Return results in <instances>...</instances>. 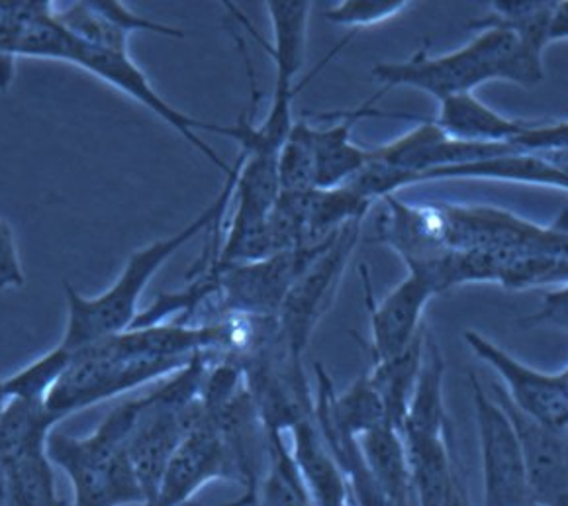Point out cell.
<instances>
[{
  "instance_id": "34",
  "label": "cell",
  "mask_w": 568,
  "mask_h": 506,
  "mask_svg": "<svg viewBox=\"0 0 568 506\" xmlns=\"http://www.w3.org/2000/svg\"><path fill=\"white\" fill-rule=\"evenodd\" d=\"M526 506H535L534 503H527Z\"/></svg>"
},
{
  "instance_id": "1",
  "label": "cell",
  "mask_w": 568,
  "mask_h": 506,
  "mask_svg": "<svg viewBox=\"0 0 568 506\" xmlns=\"http://www.w3.org/2000/svg\"><path fill=\"white\" fill-rule=\"evenodd\" d=\"M373 79L383 91L412 87L437 101L475 93L488 81H510L534 89L544 81V48L521 42L510 30L485 28L459 50L442 55L418 51L409 60L378 63L373 68Z\"/></svg>"
},
{
  "instance_id": "9",
  "label": "cell",
  "mask_w": 568,
  "mask_h": 506,
  "mask_svg": "<svg viewBox=\"0 0 568 506\" xmlns=\"http://www.w3.org/2000/svg\"><path fill=\"white\" fill-rule=\"evenodd\" d=\"M463 336L473 354L498 373L506 397L510 398L519 413L549 428H568V383L565 373L535 370L475 330H465Z\"/></svg>"
},
{
  "instance_id": "8",
  "label": "cell",
  "mask_w": 568,
  "mask_h": 506,
  "mask_svg": "<svg viewBox=\"0 0 568 506\" xmlns=\"http://www.w3.org/2000/svg\"><path fill=\"white\" fill-rule=\"evenodd\" d=\"M468 381L480 447L483 506H526L531 503L526 464L510 416L480 383L477 373H470Z\"/></svg>"
},
{
  "instance_id": "18",
  "label": "cell",
  "mask_w": 568,
  "mask_h": 506,
  "mask_svg": "<svg viewBox=\"0 0 568 506\" xmlns=\"http://www.w3.org/2000/svg\"><path fill=\"white\" fill-rule=\"evenodd\" d=\"M361 454L373 482L393 505H414L408 454L400 432L381 426L359 438Z\"/></svg>"
},
{
  "instance_id": "7",
  "label": "cell",
  "mask_w": 568,
  "mask_h": 506,
  "mask_svg": "<svg viewBox=\"0 0 568 506\" xmlns=\"http://www.w3.org/2000/svg\"><path fill=\"white\" fill-rule=\"evenodd\" d=\"M327 242L329 240L314 247L276 253L257 262L220 263L216 260L217 321L232 314L276 318L288 289Z\"/></svg>"
},
{
  "instance_id": "25",
  "label": "cell",
  "mask_w": 568,
  "mask_h": 506,
  "mask_svg": "<svg viewBox=\"0 0 568 506\" xmlns=\"http://www.w3.org/2000/svg\"><path fill=\"white\" fill-rule=\"evenodd\" d=\"M24 283V270L18 255L17 237L9 222L0 219V291L22 289Z\"/></svg>"
},
{
  "instance_id": "5",
  "label": "cell",
  "mask_w": 568,
  "mask_h": 506,
  "mask_svg": "<svg viewBox=\"0 0 568 506\" xmlns=\"http://www.w3.org/2000/svg\"><path fill=\"white\" fill-rule=\"evenodd\" d=\"M194 360V357H193ZM193 360L134 354L120 334L104 337L71 355L68 370L53 385L45 405L61 421L109 398L120 397L153 381L183 372Z\"/></svg>"
},
{
  "instance_id": "28",
  "label": "cell",
  "mask_w": 568,
  "mask_h": 506,
  "mask_svg": "<svg viewBox=\"0 0 568 506\" xmlns=\"http://www.w3.org/2000/svg\"><path fill=\"white\" fill-rule=\"evenodd\" d=\"M14 69H17V55L0 51V93H7L14 79Z\"/></svg>"
},
{
  "instance_id": "2",
  "label": "cell",
  "mask_w": 568,
  "mask_h": 506,
  "mask_svg": "<svg viewBox=\"0 0 568 506\" xmlns=\"http://www.w3.org/2000/svg\"><path fill=\"white\" fill-rule=\"evenodd\" d=\"M237 171L240 161H235L232 173L224 179V185L216 199L191 224H186L173 236L135 250L128 257L124 270L118 275L116 281L101 295L84 296L69 283H63L69 314L68 326L58 344L59 350H63L71 357L94 342L132 328L140 314L143 289L150 285L153 275L191 240L201 236L202 232L217 229L220 220L224 219L230 204L234 201Z\"/></svg>"
},
{
  "instance_id": "3",
  "label": "cell",
  "mask_w": 568,
  "mask_h": 506,
  "mask_svg": "<svg viewBox=\"0 0 568 506\" xmlns=\"http://www.w3.org/2000/svg\"><path fill=\"white\" fill-rule=\"evenodd\" d=\"M142 397L110 411L87 436L53 432L48 456L71 485L69 506H143L142 485L128 456Z\"/></svg>"
},
{
  "instance_id": "11",
  "label": "cell",
  "mask_w": 568,
  "mask_h": 506,
  "mask_svg": "<svg viewBox=\"0 0 568 506\" xmlns=\"http://www.w3.org/2000/svg\"><path fill=\"white\" fill-rule=\"evenodd\" d=\"M488 393L508 413L518 434L526 464L529 500L535 506H568V428H549L527 418L511 405L500 383H490Z\"/></svg>"
},
{
  "instance_id": "16",
  "label": "cell",
  "mask_w": 568,
  "mask_h": 506,
  "mask_svg": "<svg viewBox=\"0 0 568 506\" xmlns=\"http://www.w3.org/2000/svg\"><path fill=\"white\" fill-rule=\"evenodd\" d=\"M291 456L301 473L314 506H353L349 487L329 447L320 434L314 416L296 424L293 431Z\"/></svg>"
},
{
  "instance_id": "10",
  "label": "cell",
  "mask_w": 568,
  "mask_h": 506,
  "mask_svg": "<svg viewBox=\"0 0 568 506\" xmlns=\"http://www.w3.org/2000/svg\"><path fill=\"white\" fill-rule=\"evenodd\" d=\"M214 482L240 483L232 449L214 418L206 413L184 438L163 475L160 493L151 506H186L206 485Z\"/></svg>"
},
{
  "instance_id": "19",
  "label": "cell",
  "mask_w": 568,
  "mask_h": 506,
  "mask_svg": "<svg viewBox=\"0 0 568 506\" xmlns=\"http://www.w3.org/2000/svg\"><path fill=\"white\" fill-rule=\"evenodd\" d=\"M427 332L419 334L414 344L396 357L375 362L368 370L367 377L375 387L378 397L385 405L388 424L400 432L402 424L406 421L409 403L416 391L422 363L426 355Z\"/></svg>"
},
{
  "instance_id": "13",
  "label": "cell",
  "mask_w": 568,
  "mask_h": 506,
  "mask_svg": "<svg viewBox=\"0 0 568 506\" xmlns=\"http://www.w3.org/2000/svg\"><path fill=\"white\" fill-rule=\"evenodd\" d=\"M519 152L510 144H465L444 134L432 120L419 119L418 126L406 134L396 138L388 144L373 148L378 160L385 161L393 168L402 169L416 179L426 183L427 175L439 169L455 168L463 163L488 160L504 153Z\"/></svg>"
},
{
  "instance_id": "24",
  "label": "cell",
  "mask_w": 568,
  "mask_h": 506,
  "mask_svg": "<svg viewBox=\"0 0 568 506\" xmlns=\"http://www.w3.org/2000/svg\"><path fill=\"white\" fill-rule=\"evenodd\" d=\"M406 0H342L324 12L327 22L342 28H371L385 24L408 9Z\"/></svg>"
},
{
  "instance_id": "21",
  "label": "cell",
  "mask_w": 568,
  "mask_h": 506,
  "mask_svg": "<svg viewBox=\"0 0 568 506\" xmlns=\"http://www.w3.org/2000/svg\"><path fill=\"white\" fill-rule=\"evenodd\" d=\"M267 436V467L261 477L253 506H314L294 465L291 447L284 444L283 434Z\"/></svg>"
},
{
  "instance_id": "14",
  "label": "cell",
  "mask_w": 568,
  "mask_h": 506,
  "mask_svg": "<svg viewBox=\"0 0 568 506\" xmlns=\"http://www.w3.org/2000/svg\"><path fill=\"white\" fill-rule=\"evenodd\" d=\"M383 110L368 104L335 117L329 126H312L316 189H339L352 181L371 160V148H361L352 138L355 122L371 117H381Z\"/></svg>"
},
{
  "instance_id": "17",
  "label": "cell",
  "mask_w": 568,
  "mask_h": 506,
  "mask_svg": "<svg viewBox=\"0 0 568 506\" xmlns=\"http://www.w3.org/2000/svg\"><path fill=\"white\" fill-rule=\"evenodd\" d=\"M267 14L273 24L275 43L268 45L257 32L251 30L247 20L237 12L243 24L247 26L251 36L267 50L271 60L275 63V81L296 83V77L304 68L306 61V42H308V20L312 12V2L306 0H268L265 2Z\"/></svg>"
},
{
  "instance_id": "22",
  "label": "cell",
  "mask_w": 568,
  "mask_h": 506,
  "mask_svg": "<svg viewBox=\"0 0 568 506\" xmlns=\"http://www.w3.org/2000/svg\"><path fill=\"white\" fill-rule=\"evenodd\" d=\"M316 165L312 124L308 120H296L291 134L286 135L278 152V183L281 193H308L316 189Z\"/></svg>"
},
{
  "instance_id": "23",
  "label": "cell",
  "mask_w": 568,
  "mask_h": 506,
  "mask_svg": "<svg viewBox=\"0 0 568 506\" xmlns=\"http://www.w3.org/2000/svg\"><path fill=\"white\" fill-rule=\"evenodd\" d=\"M69 357L58 346L48 354L38 357L36 362L26 365L24 370L10 375L4 380V393L7 398H30V401H45L51 388L58 383L59 377L68 370Z\"/></svg>"
},
{
  "instance_id": "27",
  "label": "cell",
  "mask_w": 568,
  "mask_h": 506,
  "mask_svg": "<svg viewBox=\"0 0 568 506\" xmlns=\"http://www.w3.org/2000/svg\"><path fill=\"white\" fill-rule=\"evenodd\" d=\"M549 36H551V42L568 40V0L567 2H557Z\"/></svg>"
},
{
  "instance_id": "4",
  "label": "cell",
  "mask_w": 568,
  "mask_h": 506,
  "mask_svg": "<svg viewBox=\"0 0 568 506\" xmlns=\"http://www.w3.org/2000/svg\"><path fill=\"white\" fill-rule=\"evenodd\" d=\"M24 55L40 58V60L65 61L84 69L91 75L99 77L104 83L112 84L118 91L132 97L134 101L151 110L158 119L179 132L186 144H191V148L201 153L202 158H206L214 168L220 169L226 178L232 173L234 168L226 165V161L222 160L201 135V132L224 134L226 126L202 122L191 114H184L173 104H169L155 91L145 71L138 68V63L132 60L130 53L99 50L77 40L75 36L69 34L68 30L59 24L55 10L30 24L24 38Z\"/></svg>"
},
{
  "instance_id": "15",
  "label": "cell",
  "mask_w": 568,
  "mask_h": 506,
  "mask_svg": "<svg viewBox=\"0 0 568 506\" xmlns=\"http://www.w3.org/2000/svg\"><path fill=\"white\" fill-rule=\"evenodd\" d=\"M432 122L457 142L488 145H514L535 124L504 117L477 99L475 93L455 94L439 101V110Z\"/></svg>"
},
{
  "instance_id": "26",
  "label": "cell",
  "mask_w": 568,
  "mask_h": 506,
  "mask_svg": "<svg viewBox=\"0 0 568 506\" xmlns=\"http://www.w3.org/2000/svg\"><path fill=\"white\" fill-rule=\"evenodd\" d=\"M527 324H549L568 332V285L555 291H547L541 301V308L526 318Z\"/></svg>"
},
{
  "instance_id": "31",
  "label": "cell",
  "mask_w": 568,
  "mask_h": 506,
  "mask_svg": "<svg viewBox=\"0 0 568 506\" xmlns=\"http://www.w3.org/2000/svg\"><path fill=\"white\" fill-rule=\"evenodd\" d=\"M549 285H568V262L560 263L559 267L545 279L544 287Z\"/></svg>"
},
{
  "instance_id": "20",
  "label": "cell",
  "mask_w": 568,
  "mask_h": 506,
  "mask_svg": "<svg viewBox=\"0 0 568 506\" xmlns=\"http://www.w3.org/2000/svg\"><path fill=\"white\" fill-rule=\"evenodd\" d=\"M9 506H69L59 497L55 465L48 449L10 459L2 465Z\"/></svg>"
},
{
  "instance_id": "29",
  "label": "cell",
  "mask_w": 568,
  "mask_h": 506,
  "mask_svg": "<svg viewBox=\"0 0 568 506\" xmlns=\"http://www.w3.org/2000/svg\"><path fill=\"white\" fill-rule=\"evenodd\" d=\"M444 506H470V498H468L467 485L463 475L457 477V482L453 483L449 495L445 498Z\"/></svg>"
},
{
  "instance_id": "12",
  "label": "cell",
  "mask_w": 568,
  "mask_h": 506,
  "mask_svg": "<svg viewBox=\"0 0 568 506\" xmlns=\"http://www.w3.org/2000/svg\"><path fill=\"white\" fill-rule=\"evenodd\" d=\"M361 279L365 285V301L371 316L368 347L373 363L385 362L406 352L424 332L426 326L422 318L427 303L435 296V291L427 281L408 273L385 298L375 301L365 265H361Z\"/></svg>"
},
{
  "instance_id": "33",
  "label": "cell",
  "mask_w": 568,
  "mask_h": 506,
  "mask_svg": "<svg viewBox=\"0 0 568 506\" xmlns=\"http://www.w3.org/2000/svg\"><path fill=\"white\" fill-rule=\"evenodd\" d=\"M562 373H565V377H567V383H568V367H565V370H562Z\"/></svg>"
},
{
  "instance_id": "32",
  "label": "cell",
  "mask_w": 568,
  "mask_h": 506,
  "mask_svg": "<svg viewBox=\"0 0 568 506\" xmlns=\"http://www.w3.org/2000/svg\"><path fill=\"white\" fill-rule=\"evenodd\" d=\"M7 405V393H4V380H0V416ZM0 500H7V490H4V469H2V462H0Z\"/></svg>"
},
{
  "instance_id": "6",
  "label": "cell",
  "mask_w": 568,
  "mask_h": 506,
  "mask_svg": "<svg viewBox=\"0 0 568 506\" xmlns=\"http://www.w3.org/2000/svg\"><path fill=\"white\" fill-rule=\"evenodd\" d=\"M361 224L363 222H353L329 237L284 296L276 322L286 346L301 357L320 321L334 306L343 273L359 244Z\"/></svg>"
},
{
  "instance_id": "30",
  "label": "cell",
  "mask_w": 568,
  "mask_h": 506,
  "mask_svg": "<svg viewBox=\"0 0 568 506\" xmlns=\"http://www.w3.org/2000/svg\"><path fill=\"white\" fill-rule=\"evenodd\" d=\"M544 155L545 160L549 161L551 165L559 169L562 175L568 178V150H560V152L539 153Z\"/></svg>"
}]
</instances>
